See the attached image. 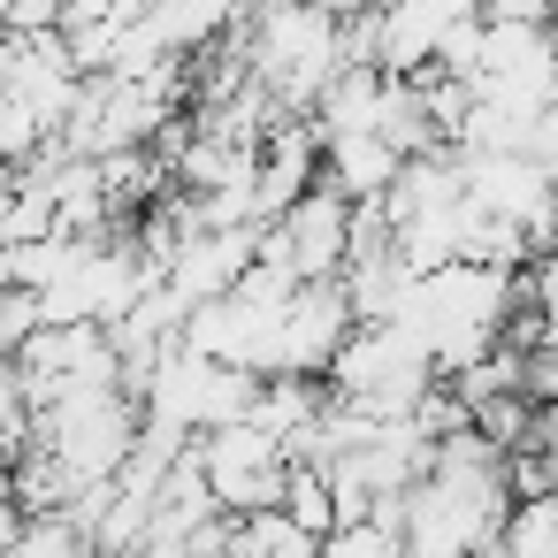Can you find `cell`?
Masks as SVG:
<instances>
[{
    "label": "cell",
    "instance_id": "1",
    "mask_svg": "<svg viewBox=\"0 0 558 558\" xmlns=\"http://www.w3.org/2000/svg\"><path fill=\"white\" fill-rule=\"evenodd\" d=\"M24 436H39L70 466V482H100V474L123 466V451L138 436V398H123V390H70L54 405H32Z\"/></svg>",
    "mask_w": 558,
    "mask_h": 558
},
{
    "label": "cell",
    "instance_id": "2",
    "mask_svg": "<svg viewBox=\"0 0 558 558\" xmlns=\"http://www.w3.org/2000/svg\"><path fill=\"white\" fill-rule=\"evenodd\" d=\"M192 459H199V474H207V489H215L222 512H260V505H276V497H283V474H291V459L276 451V436L253 428V421L199 428V436H192Z\"/></svg>",
    "mask_w": 558,
    "mask_h": 558
},
{
    "label": "cell",
    "instance_id": "3",
    "mask_svg": "<svg viewBox=\"0 0 558 558\" xmlns=\"http://www.w3.org/2000/svg\"><path fill=\"white\" fill-rule=\"evenodd\" d=\"M344 238H352V199H344V192H329V184L314 177V184L276 215V222H260L253 253L291 260V276L306 283V276H337V268H344Z\"/></svg>",
    "mask_w": 558,
    "mask_h": 558
},
{
    "label": "cell",
    "instance_id": "4",
    "mask_svg": "<svg viewBox=\"0 0 558 558\" xmlns=\"http://www.w3.org/2000/svg\"><path fill=\"white\" fill-rule=\"evenodd\" d=\"M344 337H352V299H344V283H337V276L291 283V299H283V314H276V367L322 375Z\"/></svg>",
    "mask_w": 558,
    "mask_h": 558
},
{
    "label": "cell",
    "instance_id": "5",
    "mask_svg": "<svg viewBox=\"0 0 558 558\" xmlns=\"http://www.w3.org/2000/svg\"><path fill=\"white\" fill-rule=\"evenodd\" d=\"M253 238H260V230H184V238H177V260H169L161 283H169L184 306L222 299V291L238 283V268L253 260Z\"/></svg>",
    "mask_w": 558,
    "mask_h": 558
},
{
    "label": "cell",
    "instance_id": "6",
    "mask_svg": "<svg viewBox=\"0 0 558 558\" xmlns=\"http://www.w3.org/2000/svg\"><path fill=\"white\" fill-rule=\"evenodd\" d=\"M398 161H405V154H390L375 131H337V138H322V184L344 192V199H383V184L398 177Z\"/></svg>",
    "mask_w": 558,
    "mask_h": 558
},
{
    "label": "cell",
    "instance_id": "7",
    "mask_svg": "<svg viewBox=\"0 0 558 558\" xmlns=\"http://www.w3.org/2000/svg\"><path fill=\"white\" fill-rule=\"evenodd\" d=\"M375 108H383V70H360V62H344L322 93H314V108H306V123L322 131V138H337V131H375Z\"/></svg>",
    "mask_w": 558,
    "mask_h": 558
},
{
    "label": "cell",
    "instance_id": "8",
    "mask_svg": "<svg viewBox=\"0 0 558 558\" xmlns=\"http://www.w3.org/2000/svg\"><path fill=\"white\" fill-rule=\"evenodd\" d=\"M337 283H344V299H352V322H390V314L405 306V291H413V268H405L398 245H390V253H375V260H344Z\"/></svg>",
    "mask_w": 558,
    "mask_h": 558
},
{
    "label": "cell",
    "instance_id": "9",
    "mask_svg": "<svg viewBox=\"0 0 558 558\" xmlns=\"http://www.w3.org/2000/svg\"><path fill=\"white\" fill-rule=\"evenodd\" d=\"M497 543L512 558H558V489L550 497H512L497 520Z\"/></svg>",
    "mask_w": 558,
    "mask_h": 558
},
{
    "label": "cell",
    "instance_id": "10",
    "mask_svg": "<svg viewBox=\"0 0 558 558\" xmlns=\"http://www.w3.org/2000/svg\"><path fill=\"white\" fill-rule=\"evenodd\" d=\"M466 421H474V436H489L497 451H512V444L535 436V398L527 390H489L482 405H466Z\"/></svg>",
    "mask_w": 558,
    "mask_h": 558
},
{
    "label": "cell",
    "instance_id": "11",
    "mask_svg": "<svg viewBox=\"0 0 558 558\" xmlns=\"http://www.w3.org/2000/svg\"><path fill=\"white\" fill-rule=\"evenodd\" d=\"M306 535H329L337 527V505H329V482H322V466H291L283 474V497H276Z\"/></svg>",
    "mask_w": 558,
    "mask_h": 558
},
{
    "label": "cell",
    "instance_id": "12",
    "mask_svg": "<svg viewBox=\"0 0 558 558\" xmlns=\"http://www.w3.org/2000/svg\"><path fill=\"white\" fill-rule=\"evenodd\" d=\"M24 238H54V199L47 184H16L0 199V245H24Z\"/></svg>",
    "mask_w": 558,
    "mask_h": 558
},
{
    "label": "cell",
    "instance_id": "13",
    "mask_svg": "<svg viewBox=\"0 0 558 558\" xmlns=\"http://www.w3.org/2000/svg\"><path fill=\"white\" fill-rule=\"evenodd\" d=\"M550 489H558V451L512 444L505 451V497H550Z\"/></svg>",
    "mask_w": 558,
    "mask_h": 558
},
{
    "label": "cell",
    "instance_id": "14",
    "mask_svg": "<svg viewBox=\"0 0 558 558\" xmlns=\"http://www.w3.org/2000/svg\"><path fill=\"white\" fill-rule=\"evenodd\" d=\"M428 70H444V77H474V70H482V16H451L444 39H436V62H428Z\"/></svg>",
    "mask_w": 558,
    "mask_h": 558
},
{
    "label": "cell",
    "instance_id": "15",
    "mask_svg": "<svg viewBox=\"0 0 558 558\" xmlns=\"http://www.w3.org/2000/svg\"><path fill=\"white\" fill-rule=\"evenodd\" d=\"M322 558H405V543L383 535L375 520H344V527L322 535Z\"/></svg>",
    "mask_w": 558,
    "mask_h": 558
},
{
    "label": "cell",
    "instance_id": "16",
    "mask_svg": "<svg viewBox=\"0 0 558 558\" xmlns=\"http://www.w3.org/2000/svg\"><path fill=\"white\" fill-rule=\"evenodd\" d=\"M39 329V291H16L0 283V360H16V344Z\"/></svg>",
    "mask_w": 558,
    "mask_h": 558
},
{
    "label": "cell",
    "instance_id": "17",
    "mask_svg": "<svg viewBox=\"0 0 558 558\" xmlns=\"http://www.w3.org/2000/svg\"><path fill=\"white\" fill-rule=\"evenodd\" d=\"M520 154H527L543 177H558V93H550V100L527 116V146H520Z\"/></svg>",
    "mask_w": 558,
    "mask_h": 558
},
{
    "label": "cell",
    "instance_id": "18",
    "mask_svg": "<svg viewBox=\"0 0 558 558\" xmlns=\"http://www.w3.org/2000/svg\"><path fill=\"white\" fill-rule=\"evenodd\" d=\"M24 436V375L16 360H0V444H16Z\"/></svg>",
    "mask_w": 558,
    "mask_h": 558
},
{
    "label": "cell",
    "instance_id": "19",
    "mask_svg": "<svg viewBox=\"0 0 558 558\" xmlns=\"http://www.w3.org/2000/svg\"><path fill=\"white\" fill-rule=\"evenodd\" d=\"M482 16L489 24H550L558 0H482Z\"/></svg>",
    "mask_w": 558,
    "mask_h": 558
},
{
    "label": "cell",
    "instance_id": "20",
    "mask_svg": "<svg viewBox=\"0 0 558 558\" xmlns=\"http://www.w3.org/2000/svg\"><path fill=\"white\" fill-rule=\"evenodd\" d=\"M16 527H24V512H16V497H0V558L16 550Z\"/></svg>",
    "mask_w": 558,
    "mask_h": 558
},
{
    "label": "cell",
    "instance_id": "21",
    "mask_svg": "<svg viewBox=\"0 0 558 558\" xmlns=\"http://www.w3.org/2000/svg\"><path fill=\"white\" fill-rule=\"evenodd\" d=\"M85 558H131V550H93V543H85Z\"/></svg>",
    "mask_w": 558,
    "mask_h": 558
},
{
    "label": "cell",
    "instance_id": "22",
    "mask_svg": "<svg viewBox=\"0 0 558 558\" xmlns=\"http://www.w3.org/2000/svg\"><path fill=\"white\" fill-rule=\"evenodd\" d=\"M306 9H352V0H306Z\"/></svg>",
    "mask_w": 558,
    "mask_h": 558
},
{
    "label": "cell",
    "instance_id": "23",
    "mask_svg": "<svg viewBox=\"0 0 558 558\" xmlns=\"http://www.w3.org/2000/svg\"><path fill=\"white\" fill-rule=\"evenodd\" d=\"M253 9H268V0H238V16H253Z\"/></svg>",
    "mask_w": 558,
    "mask_h": 558
},
{
    "label": "cell",
    "instance_id": "24",
    "mask_svg": "<svg viewBox=\"0 0 558 558\" xmlns=\"http://www.w3.org/2000/svg\"><path fill=\"white\" fill-rule=\"evenodd\" d=\"M367 9H405V0H367Z\"/></svg>",
    "mask_w": 558,
    "mask_h": 558
}]
</instances>
